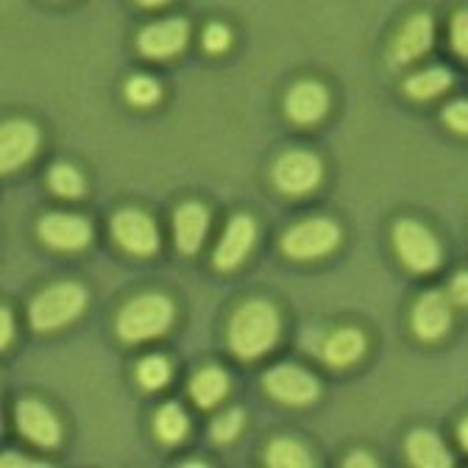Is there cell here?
Instances as JSON below:
<instances>
[{"label":"cell","instance_id":"11","mask_svg":"<svg viewBox=\"0 0 468 468\" xmlns=\"http://www.w3.org/2000/svg\"><path fill=\"white\" fill-rule=\"evenodd\" d=\"M39 238L56 251H81L92 240V226L81 215L53 212L39 220Z\"/></svg>","mask_w":468,"mask_h":468},{"label":"cell","instance_id":"1","mask_svg":"<svg viewBox=\"0 0 468 468\" xmlns=\"http://www.w3.org/2000/svg\"><path fill=\"white\" fill-rule=\"evenodd\" d=\"M282 335V318L273 304L254 299L234 310L229 321V348L240 360H260L276 346Z\"/></svg>","mask_w":468,"mask_h":468},{"label":"cell","instance_id":"32","mask_svg":"<svg viewBox=\"0 0 468 468\" xmlns=\"http://www.w3.org/2000/svg\"><path fill=\"white\" fill-rule=\"evenodd\" d=\"M0 324H4V335H0V346L6 348V346L12 343V337H15V318H12L9 307L0 310Z\"/></svg>","mask_w":468,"mask_h":468},{"label":"cell","instance_id":"29","mask_svg":"<svg viewBox=\"0 0 468 468\" xmlns=\"http://www.w3.org/2000/svg\"><path fill=\"white\" fill-rule=\"evenodd\" d=\"M231 45V31L223 23H209L204 28V50L207 53H223Z\"/></svg>","mask_w":468,"mask_h":468},{"label":"cell","instance_id":"17","mask_svg":"<svg viewBox=\"0 0 468 468\" xmlns=\"http://www.w3.org/2000/svg\"><path fill=\"white\" fill-rule=\"evenodd\" d=\"M209 229V209L198 201H185L173 215V231H176V249L193 257L201 251Z\"/></svg>","mask_w":468,"mask_h":468},{"label":"cell","instance_id":"34","mask_svg":"<svg viewBox=\"0 0 468 468\" xmlns=\"http://www.w3.org/2000/svg\"><path fill=\"white\" fill-rule=\"evenodd\" d=\"M460 443H463V449L468 452V416L460 421Z\"/></svg>","mask_w":468,"mask_h":468},{"label":"cell","instance_id":"4","mask_svg":"<svg viewBox=\"0 0 468 468\" xmlns=\"http://www.w3.org/2000/svg\"><path fill=\"white\" fill-rule=\"evenodd\" d=\"M393 249H396L399 260L404 262V268L413 273H432L435 268H441V260H443L438 238L424 223H419L413 218L396 220Z\"/></svg>","mask_w":468,"mask_h":468},{"label":"cell","instance_id":"31","mask_svg":"<svg viewBox=\"0 0 468 468\" xmlns=\"http://www.w3.org/2000/svg\"><path fill=\"white\" fill-rule=\"evenodd\" d=\"M446 296H449V302H452V304H457V307H468V271H460V273H454V276H452Z\"/></svg>","mask_w":468,"mask_h":468},{"label":"cell","instance_id":"10","mask_svg":"<svg viewBox=\"0 0 468 468\" xmlns=\"http://www.w3.org/2000/svg\"><path fill=\"white\" fill-rule=\"evenodd\" d=\"M432 42H435V20L427 12L407 17L390 42V56H388L390 65L401 68L416 62V58H421L432 48Z\"/></svg>","mask_w":468,"mask_h":468},{"label":"cell","instance_id":"5","mask_svg":"<svg viewBox=\"0 0 468 468\" xmlns=\"http://www.w3.org/2000/svg\"><path fill=\"white\" fill-rule=\"evenodd\" d=\"M340 243V226L332 218H310L290 226L282 238V251L290 260H321Z\"/></svg>","mask_w":468,"mask_h":468},{"label":"cell","instance_id":"24","mask_svg":"<svg viewBox=\"0 0 468 468\" xmlns=\"http://www.w3.org/2000/svg\"><path fill=\"white\" fill-rule=\"evenodd\" d=\"M48 185H50V190L58 196V198H81L84 193H87V185H84V176L73 167V165H68V162H58V165H53L50 167V173H48Z\"/></svg>","mask_w":468,"mask_h":468},{"label":"cell","instance_id":"13","mask_svg":"<svg viewBox=\"0 0 468 468\" xmlns=\"http://www.w3.org/2000/svg\"><path fill=\"white\" fill-rule=\"evenodd\" d=\"M15 419H17V430L23 432L26 441H31L42 449H56L62 443V427H58L56 416L42 401L23 399L15 410Z\"/></svg>","mask_w":468,"mask_h":468},{"label":"cell","instance_id":"19","mask_svg":"<svg viewBox=\"0 0 468 468\" xmlns=\"http://www.w3.org/2000/svg\"><path fill=\"white\" fill-rule=\"evenodd\" d=\"M407 460L421 468H449L454 460L446 449V443L430 432V430H416L407 438Z\"/></svg>","mask_w":468,"mask_h":468},{"label":"cell","instance_id":"26","mask_svg":"<svg viewBox=\"0 0 468 468\" xmlns=\"http://www.w3.org/2000/svg\"><path fill=\"white\" fill-rule=\"evenodd\" d=\"M159 95H162V90H159V84L151 79V76H143V73H137V76H132L129 81H126V98L134 103V106H154L156 101H159Z\"/></svg>","mask_w":468,"mask_h":468},{"label":"cell","instance_id":"23","mask_svg":"<svg viewBox=\"0 0 468 468\" xmlns=\"http://www.w3.org/2000/svg\"><path fill=\"white\" fill-rule=\"evenodd\" d=\"M265 463L273 465V468H307V465H313V457H310V452L299 441L276 438V441L268 443Z\"/></svg>","mask_w":468,"mask_h":468},{"label":"cell","instance_id":"21","mask_svg":"<svg viewBox=\"0 0 468 468\" xmlns=\"http://www.w3.org/2000/svg\"><path fill=\"white\" fill-rule=\"evenodd\" d=\"M154 430L159 435L162 443L173 446V443H182L190 432V419L187 413L182 410V404H176V401H167L159 407V413L154 419Z\"/></svg>","mask_w":468,"mask_h":468},{"label":"cell","instance_id":"33","mask_svg":"<svg viewBox=\"0 0 468 468\" xmlns=\"http://www.w3.org/2000/svg\"><path fill=\"white\" fill-rule=\"evenodd\" d=\"M343 465H348V468H371L374 460H371V454H366V452H351V454L346 457Z\"/></svg>","mask_w":468,"mask_h":468},{"label":"cell","instance_id":"16","mask_svg":"<svg viewBox=\"0 0 468 468\" xmlns=\"http://www.w3.org/2000/svg\"><path fill=\"white\" fill-rule=\"evenodd\" d=\"M452 326V302L446 292L430 290L413 307V329L421 340H438Z\"/></svg>","mask_w":468,"mask_h":468},{"label":"cell","instance_id":"3","mask_svg":"<svg viewBox=\"0 0 468 468\" xmlns=\"http://www.w3.org/2000/svg\"><path fill=\"white\" fill-rule=\"evenodd\" d=\"M87 310V290L76 282H56L45 287L28 307L31 329L53 332L73 324Z\"/></svg>","mask_w":468,"mask_h":468},{"label":"cell","instance_id":"6","mask_svg":"<svg viewBox=\"0 0 468 468\" xmlns=\"http://www.w3.org/2000/svg\"><path fill=\"white\" fill-rule=\"evenodd\" d=\"M324 179V165L310 151H287L273 165V185L284 196H307Z\"/></svg>","mask_w":468,"mask_h":468},{"label":"cell","instance_id":"15","mask_svg":"<svg viewBox=\"0 0 468 468\" xmlns=\"http://www.w3.org/2000/svg\"><path fill=\"white\" fill-rule=\"evenodd\" d=\"M284 112L296 126H315L329 112V90L318 81L292 84L284 98Z\"/></svg>","mask_w":468,"mask_h":468},{"label":"cell","instance_id":"28","mask_svg":"<svg viewBox=\"0 0 468 468\" xmlns=\"http://www.w3.org/2000/svg\"><path fill=\"white\" fill-rule=\"evenodd\" d=\"M449 42L452 50L463 58H468V9L457 12L449 23Z\"/></svg>","mask_w":468,"mask_h":468},{"label":"cell","instance_id":"30","mask_svg":"<svg viewBox=\"0 0 468 468\" xmlns=\"http://www.w3.org/2000/svg\"><path fill=\"white\" fill-rule=\"evenodd\" d=\"M443 123L457 132V134H468V101H454L443 109Z\"/></svg>","mask_w":468,"mask_h":468},{"label":"cell","instance_id":"25","mask_svg":"<svg viewBox=\"0 0 468 468\" xmlns=\"http://www.w3.org/2000/svg\"><path fill=\"white\" fill-rule=\"evenodd\" d=\"M170 379H173V366L162 355H151V357H145V360L137 363V382L145 390H159Z\"/></svg>","mask_w":468,"mask_h":468},{"label":"cell","instance_id":"27","mask_svg":"<svg viewBox=\"0 0 468 468\" xmlns=\"http://www.w3.org/2000/svg\"><path fill=\"white\" fill-rule=\"evenodd\" d=\"M243 410H226V413H220L215 421H212V427H209V432H212V438L218 441V443H229V441H234L240 432H243Z\"/></svg>","mask_w":468,"mask_h":468},{"label":"cell","instance_id":"7","mask_svg":"<svg viewBox=\"0 0 468 468\" xmlns=\"http://www.w3.org/2000/svg\"><path fill=\"white\" fill-rule=\"evenodd\" d=\"M114 243L134 257H151L159 251V229L151 215L140 209H121L112 218Z\"/></svg>","mask_w":468,"mask_h":468},{"label":"cell","instance_id":"35","mask_svg":"<svg viewBox=\"0 0 468 468\" xmlns=\"http://www.w3.org/2000/svg\"><path fill=\"white\" fill-rule=\"evenodd\" d=\"M140 6H145V9H159V6H165L167 0H137Z\"/></svg>","mask_w":468,"mask_h":468},{"label":"cell","instance_id":"18","mask_svg":"<svg viewBox=\"0 0 468 468\" xmlns=\"http://www.w3.org/2000/svg\"><path fill=\"white\" fill-rule=\"evenodd\" d=\"M366 355V335L360 329H337L324 340L321 357L335 366V368H348L355 366Z\"/></svg>","mask_w":468,"mask_h":468},{"label":"cell","instance_id":"8","mask_svg":"<svg viewBox=\"0 0 468 468\" xmlns=\"http://www.w3.org/2000/svg\"><path fill=\"white\" fill-rule=\"evenodd\" d=\"M265 390L271 399L282 401V404H290V407H304V404H313L321 393V385L318 379L304 371L302 366H279V368H271L262 379Z\"/></svg>","mask_w":468,"mask_h":468},{"label":"cell","instance_id":"14","mask_svg":"<svg viewBox=\"0 0 468 468\" xmlns=\"http://www.w3.org/2000/svg\"><path fill=\"white\" fill-rule=\"evenodd\" d=\"M39 151V129L31 121H9L0 132V167L4 173L20 170Z\"/></svg>","mask_w":468,"mask_h":468},{"label":"cell","instance_id":"2","mask_svg":"<svg viewBox=\"0 0 468 468\" xmlns=\"http://www.w3.org/2000/svg\"><path fill=\"white\" fill-rule=\"evenodd\" d=\"M176 310L173 302L162 292H143L134 296L117 315V335L126 343H143L162 337L173 326Z\"/></svg>","mask_w":468,"mask_h":468},{"label":"cell","instance_id":"9","mask_svg":"<svg viewBox=\"0 0 468 468\" xmlns=\"http://www.w3.org/2000/svg\"><path fill=\"white\" fill-rule=\"evenodd\" d=\"M190 42V23L182 17H167L145 26L137 37V48L145 58H173L179 56Z\"/></svg>","mask_w":468,"mask_h":468},{"label":"cell","instance_id":"12","mask_svg":"<svg viewBox=\"0 0 468 468\" xmlns=\"http://www.w3.org/2000/svg\"><path fill=\"white\" fill-rule=\"evenodd\" d=\"M257 243V223L254 218L249 215H234L223 234H220V243L215 249V268L218 271H234V268H240L243 260L249 257V251L254 249Z\"/></svg>","mask_w":468,"mask_h":468},{"label":"cell","instance_id":"20","mask_svg":"<svg viewBox=\"0 0 468 468\" xmlns=\"http://www.w3.org/2000/svg\"><path fill=\"white\" fill-rule=\"evenodd\" d=\"M190 393H193V399H196L198 407H204V410L218 407L223 401V396L229 393V377H226V371H220L215 366L198 371L193 377V382H190Z\"/></svg>","mask_w":468,"mask_h":468},{"label":"cell","instance_id":"22","mask_svg":"<svg viewBox=\"0 0 468 468\" xmlns=\"http://www.w3.org/2000/svg\"><path fill=\"white\" fill-rule=\"evenodd\" d=\"M452 87V73L446 68H427L404 81V92L416 101H432Z\"/></svg>","mask_w":468,"mask_h":468}]
</instances>
